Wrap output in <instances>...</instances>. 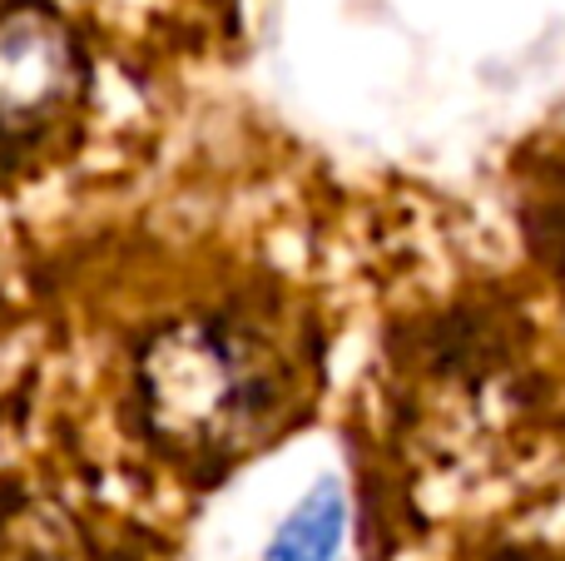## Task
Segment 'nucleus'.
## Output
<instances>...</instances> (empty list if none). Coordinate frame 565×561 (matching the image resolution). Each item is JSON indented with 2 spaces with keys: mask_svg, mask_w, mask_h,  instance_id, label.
Returning <instances> with one entry per match:
<instances>
[{
  "mask_svg": "<svg viewBox=\"0 0 565 561\" xmlns=\"http://www.w3.org/2000/svg\"><path fill=\"white\" fill-rule=\"evenodd\" d=\"M85 55L50 6H0V165H20L75 119Z\"/></svg>",
  "mask_w": 565,
  "mask_h": 561,
  "instance_id": "nucleus-2",
  "label": "nucleus"
},
{
  "mask_svg": "<svg viewBox=\"0 0 565 561\" xmlns=\"http://www.w3.org/2000/svg\"><path fill=\"white\" fill-rule=\"evenodd\" d=\"M342 527H348V502H342V487L328 477L288 512L264 561H332L342 547Z\"/></svg>",
  "mask_w": 565,
  "mask_h": 561,
  "instance_id": "nucleus-3",
  "label": "nucleus"
},
{
  "mask_svg": "<svg viewBox=\"0 0 565 561\" xmlns=\"http://www.w3.org/2000/svg\"><path fill=\"white\" fill-rule=\"evenodd\" d=\"M149 403L174 437H238L268 403L264 358L244 334L218 324H179L154 343L145 363Z\"/></svg>",
  "mask_w": 565,
  "mask_h": 561,
  "instance_id": "nucleus-1",
  "label": "nucleus"
}]
</instances>
